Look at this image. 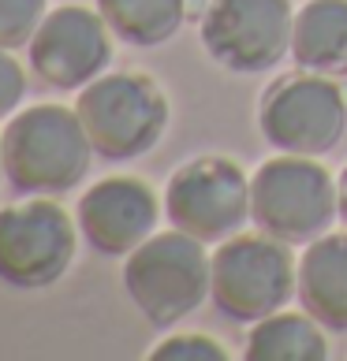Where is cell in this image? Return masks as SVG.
<instances>
[{
  "mask_svg": "<svg viewBox=\"0 0 347 361\" xmlns=\"http://www.w3.org/2000/svg\"><path fill=\"white\" fill-rule=\"evenodd\" d=\"M4 179L11 190L34 197L71 194L98 157L75 109L68 104H26L0 130Z\"/></svg>",
  "mask_w": 347,
  "mask_h": 361,
  "instance_id": "1",
  "label": "cell"
},
{
  "mask_svg": "<svg viewBox=\"0 0 347 361\" xmlns=\"http://www.w3.org/2000/svg\"><path fill=\"white\" fill-rule=\"evenodd\" d=\"M98 11L131 49H157L180 34L191 16V0H98Z\"/></svg>",
  "mask_w": 347,
  "mask_h": 361,
  "instance_id": "15",
  "label": "cell"
},
{
  "mask_svg": "<svg viewBox=\"0 0 347 361\" xmlns=\"http://www.w3.org/2000/svg\"><path fill=\"white\" fill-rule=\"evenodd\" d=\"M258 130L276 153L325 157L347 135V90L314 71L280 75L258 101Z\"/></svg>",
  "mask_w": 347,
  "mask_h": 361,
  "instance_id": "6",
  "label": "cell"
},
{
  "mask_svg": "<svg viewBox=\"0 0 347 361\" xmlns=\"http://www.w3.org/2000/svg\"><path fill=\"white\" fill-rule=\"evenodd\" d=\"M165 216L172 227L206 246H220L250 220V179L232 157H194L172 171L165 186Z\"/></svg>",
  "mask_w": 347,
  "mask_h": 361,
  "instance_id": "9",
  "label": "cell"
},
{
  "mask_svg": "<svg viewBox=\"0 0 347 361\" xmlns=\"http://www.w3.org/2000/svg\"><path fill=\"white\" fill-rule=\"evenodd\" d=\"M112 42L116 34L109 30L101 11L83 4H64L52 8L34 30L30 45H26V60H30V71L49 90L78 93L109 71L116 52Z\"/></svg>",
  "mask_w": 347,
  "mask_h": 361,
  "instance_id": "10",
  "label": "cell"
},
{
  "mask_svg": "<svg viewBox=\"0 0 347 361\" xmlns=\"http://www.w3.org/2000/svg\"><path fill=\"white\" fill-rule=\"evenodd\" d=\"M291 60L302 71L347 78V0H306L295 8Z\"/></svg>",
  "mask_w": 347,
  "mask_h": 361,
  "instance_id": "13",
  "label": "cell"
},
{
  "mask_svg": "<svg viewBox=\"0 0 347 361\" xmlns=\"http://www.w3.org/2000/svg\"><path fill=\"white\" fill-rule=\"evenodd\" d=\"M213 253L194 235L153 231L146 243L124 257V290L142 320L157 331L176 328L209 298Z\"/></svg>",
  "mask_w": 347,
  "mask_h": 361,
  "instance_id": "2",
  "label": "cell"
},
{
  "mask_svg": "<svg viewBox=\"0 0 347 361\" xmlns=\"http://www.w3.org/2000/svg\"><path fill=\"white\" fill-rule=\"evenodd\" d=\"M26 97V71L11 49H0V119H11Z\"/></svg>",
  "mask_w": 347,
  "mask_h": 361,
  "instance_id": "18",
  "label": "cell"
},
{
  "mask_svg": "<svg viewBox=\"0 0 347 361\" xmlns=\"http://www.w3.org/2000/svg\"><path fill=\"white\" fill-rule=\"evenodd\" d=\"M75 112L90 135L93 153L112 164H127L157 149L172 116L165 90L142 71H105L78 90Z\"/></svg>",
  "mask_w": 347,
  "mask_h": 361,
  "instance_id": "4",
  "label": "cell"
},
{
  "mask_svg": "<svg viewBox=\"0 0 347 361\" xmlns=\"http://www.w3.org/2000/svg\"><path fill=\"white\" fill-rule=\"evenodd\" d=\"M299 287V261L291 257L288 243L273 235H232L213 253L209 298L235 324L258 320L288 310Z\"/></svg>",
  "mask_w": 347,
  "mask_h": 361,
  "instance_id": "5",
  "label": "cell"
},
{
  "mask_svg": "<svg viewBox=\"0 0 347 361\" xmlns=\"http://www.w3.org/2000/svg\"><path fill=\"white\" fill-rule=\"evenodd\" d=\"M78 246V224L52 197L0 209V283L11 290H45L68 276Z\"/></svg>",
  "mask_w": 347,
  "mask_h": 361,
  "instance_id": "7",
  "label": "cell"
},
{
  "mask_svg": "<svg viewBox=\"0 0 347 361\" xmlns=\"http://www.w3.org/2000/svg\"><path fill=\"white\" fill-rule=\"evenodd\" d=\"M336 194H340V220L347 224V164H343L340 179H336Z\"/></svg>",
  "mask_w": 347,
  "mask_h": 361,
  "instance_id": "19",
  "label": "cell"
},
{
  "mask_svg": "<svg viewBox=\"0 0 347 361\" xmlns=\"http://www.w3.org/2000/svg\"><path fill=\"white\" fill-rule=\"evenodd\" d=\"M340 216L336 179L317 157L276 153L250 176V220L288 246H310Z\"/></svg>",
  "mask_w": 347,
  "mask_h": 361,
  "instance_id": "3",
  "label": "cell"
},
{
  "mask_svg": "<svg viewBox=\"0 0 347 361\" xmlns=\"http://www.w3.org/2000/svg\"><path fill=\"white\" fill-rule=\"evenodd\" d=\"M295 298L325 331L347 336V231H329L302 250Z\"/></svg>",
  "mask_w": 347,
  "mask_h": 361,
  "instance_id": "12",
  "label": "cell"
},
{
  "mask_svg": "<svg viewBox=\"0 0 347 361\" xmlns=\"http://www.w3.org/2000/svg\"><path fill=\"white\" fill-rule=\"evenodd\" d=\"M243 357L247 361H325L329 339H325V328L306 310L302 313L280 310L258 320V324H250Z\"/></svg>",
  "mask_w": 347,
  "mask_h": 361,
  "instance_id": "14",
  "label": "cell"
},
{
  "mask_svg": "<svg viewBox=\"0 0 347 361\" xmlns=\"http://www.w3.org/2000/svg\"><path fill=\"white\" fill-rule=\"evenodd\" d=\"M291 0H209L198 16V37L213 63L232 75H265L291 56Z\"/></svg>",
  "mask_w": 347,
  "mask_h": 361,
  "instance_id": "8",
  "label": "cell"
},
{
  "mask_svg": "<svg viewBox=\"0 0 347 361\" xmlns=\"http://www.w3.org/2000/svg\"><path fill=\"white\" fill-rule=\"evenodd\" d=\"M150 361H228V350L206 331H180L157 343Z\"/></svg>",
  "mask_w": 347,
  "mask_h": 361,
  "instance_id": "17",
  "label": "cell"
},
{
  "mask_svg": "<svg viewBox=\"0 0 347 361\" xmlns=\"http://www.w3.org/2000/svg\"><path fill=\"white\" fill-rule=\"evenodd\" d=\"M0 179H4V149H0Z\"/></svg>",
  "mask_w": 347,
  "mask_h": 361,
  "instance_id": "20",
  "label": "cell"
},
{
  "mask_svg": "<svg viewBox=\"0 0 347 361\" xmlns=\"http://www.w3.org/2000/svg\"><path fill=\"white\" fill-rule=\"evenodd\" d=\"M161 202L139 176H109L78 194L75 224L86 246L101 257H127L157 231Z\"/></svg>",
  "mask_w": 347,
  "mask_h": 361,
  "instance_id": "11",
  "label": "cell"
},
{
  "mask_svg": "<svg viewBox=\"0 0 347 361\" xmlns=\"http://www.w3.org/2000/svg\"><path fill=\"white\" fill-rule=\"evenodd\" d=\"M45 16V0H0V49H26Z\"/></svg>",
  "mask_w": 347,
  "mask_h": 361,
  "instance_id": "16",
  "label": "cell"
}]
</instances>
